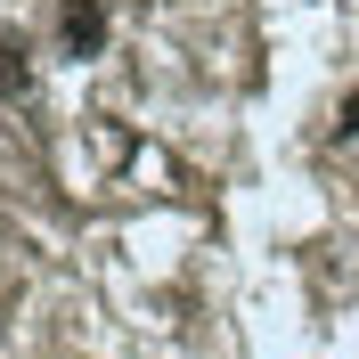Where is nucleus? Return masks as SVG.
<instances>
[{"label": "nucleus", "mask_w": 359, "mask_h": 359, "mask_svg": "<svg viewBox=\"0 0 359 359\" xmlns=\"http://www.w3.org/2000/svg\"><path fill=\"white\" fill-rule=\"evenodd\" d=\"M57 33H66L74 57H90V49L107 41V0H66V8H57Z\"/></svg>", "instance_id": "nucleus-1"}, {"label": "nucleus", "mask_w": 359, "mask_h": 359, "mask_svg": "<svg viewBox=\"0 0 359 359\" xmlns=\"http://www.w3.org/2000/svg\"><path fill=\"white\" fill-rule=\"evenodd\" d=\"M33 90V49L17 33H0V98H25Z\"/></svg>", "instance_id": "nucleus-2"}, {"label": "nucleus", "mask_w": 359, "mask_h": 359, "mask_svg": "<svg viewBox=\"0 0 359 359\" xmlns=\"http://www.w3.org/2000/svg\"><path fill=\"white\" fill-rule=\"evenodd\" d=\"M343 131H359V98H351V107H343Z\"/></svg>", "instance_id": "nucleus-3"}]
</instances>
